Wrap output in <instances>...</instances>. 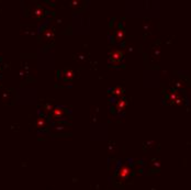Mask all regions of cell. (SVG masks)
I'll list each match as a JSON object with an SVG mask.
<instances>
[{"mask_svg": "<svg viewBox=\"0 0 191 190\" xmlns=\"http://www.w3.org/2000/svg\"><path fill=\"white\" fill-rule=\"evenodd\" d=\"M112 61H114V64L120 63V62L122 61V54L120 52H117V51L112 52L111 54H110V56H109V62L111 63Z\"/></svg>", "mask_w": 191, "mask_h": 190, "instance_id": "6da1fadb", "label": "cell"}]
</instances>
